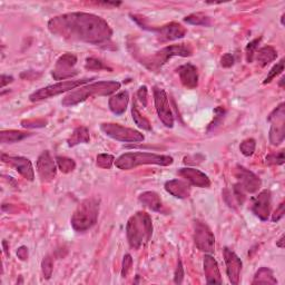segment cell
<instances>
[{
    "instance_id": "45",
    "label": "cell",
    "mask_w": 285,
    "mask_h": 285,
    "mask_svg": "<svg viewBox=\"0 0 285 285\" xmlns=\"http://www.w3.org/2000/svg\"><path fill=\"white\" fill-rule=\"evenodd\" d=\"M284 202H282L280 205H278L277 209L275 210L274 214H273V216H272V221L273 222H278L280 219L283 218L284 216Z\"/></svg>"
},
{
    "instance_id": "50",
    "label": "cell",
    "mask_w": 285,
    "mask_h": 285,
    "mask_svg": "<svg viewBox=\"0 0 285 285\" xmlns=\"http://www.w3.org/2000/svg\"><path fill=\"white\" fill-rule=\"evenodd\" d=\"M283 83H284V77H282L281 80H280V86L283 87Z\"/></svg>"
},
{
    "instance_id": "26",
    "label": "cell",
    "mask_w": 285,
    "mask_h": 285,
    "mask_svg": "<svg viewBox=\"0 0 285 285\" xmlns=\"http://www.w3.org/2000/svg\"><path fill=\"white\" fill-rule=\"evenodd\" d=\"M256 54V58L255 59L257 60V63L261 65L262 67L268 66V65L272 62H274L277 57V51L274 47L272 46H265L262 47L261 49H258Z\"/></svg>"
},
{
    "instance_id": "23",
    "label": "cell",
    "mask_w": 285,
    "mask_h": 285,
    "mask_svg": "<svg viewBox=\"0 0 285 285\" xmlns=\"http://www.w3.org/2000/svg\"><path fill=\"white\" fill-rule=\"evenodd\" d=\"M138 199L142 205L147 207V209H150L154 212H158V213L164 212L163 202H161V198L156 192L148 191V192L141 193Z\"/></svg>"
},
{
    "instance_id": "4",
    "label": "cell",
    "mask_w": 285,
    "mask_h": 285,
    "mask_svg": "<svg viewBox=\"0 0 285 285\" xmlns=\"http://www.w3.org/2000/svg\"><path fill=\"white\" fill-rule=\"evenodd\" d=\"M173 157L168 155H158L147 152H131L120 155L115 160V165L119 170L128 171L140 165L168 166L173 164Z\"/></svg>"
},
{
    "instance_id": "9",
    "label": "cell",
    "mask_w": 285,
    "mask_h": 285,
    "mask_svg": "<svg viewBox=\"0 0 285 285\" xmlns=\"http://www.w3.org/2000/svg\"><path fill=\"white\" fill-rule=\"evenodd\" d=\"M284 106H285L284 103H281L268 117V120L272 124L270 129V142L274 146L280 145L285 138V107Z\"/></svg>"
},
{
    "instance_id": "18",
    "label": "cell",
    "mask_w": 285,
    "mask_h": 285,
    "mask_svg": "<svg viewBox=\"0 0 285 285\" xmlns=\"http://www.w3.org/2000/svg\"><path fill=\"white\" fill-rule=\"evenodd\" d=\"M178 174L186 180V182H189L190 185L197 186L200 187V189H207V187L211 186V180L209 176H207L205 173L196 170V168H180L178 171Z\"/></svg>"
},
{
    "instance_id": "44",
    "label": "cell",
    "mask_w": 285,
    "mask_h": 285,
    "mask_svg": "<svg viewBox=\"0 0 285 285\" xmlns=\"http://www.w3.org/2000/svg\"><path fill=\"white\" fill-rule=\"evenodd\" d=\"M214 113H215V119H214V121L212 123V124L210 125L209 129L213 128V127H215L217 126L218 124V121L219 119H222L224 117V114H225V109L223 107H217L215 108V111H214Z\"/></svg>"
},
{
    "instance_id": "32",
    "label": "cell",
    "mask_w": 285,
    "mask_h": 285,
    "mask_svg": "<svg viewBox=\"0 0 285 285\" xmlns=\"http://www.w3.org/2000/svg\"><path fill=\"white\" fill-rule=\"evenodd\" d=\"M256 148V141L254 138H248L241 142L239 145V151L246 157H250L254 154Z\"/></svg>"
},
{
    "instance_id": "7",
    "label": "cell",
    "mask_w": 285,
    "mask_h": 285,
    "mask_svg": "<svg viewBox=\"0 0 285 285\" xmlns=\"http://www.w3.org/2000/svg\"><path fill=\"white\" fill-rule=\"evenodd\" d=\"M92 79H79V80H65V82H59L53 84V85L46 86L44 88H40L36 90V92L32 93L29 96L30 101H40L44 99L51 98V97H55L57 95H60L63 93L71 92V89H76L83 85H85L88 82Z\"/></svg>"
},
{
    "instance_id": "51",
    "label": "cell",
    "mask_w": 285,
    "mask_h": 285,
    "mask_svg": "<svg viewBox=\"0 0 285 285\" xmlns=\"http://www.w3.org/2000/svg\"><path fill=\"white\" fill-rule=\"evenodd\" d=\"M281 24L284 25V15H282V17H281Z\"/></svg>"
},
{
    "instance_id": "42",
    "label": "cell",
    "mask_w": 285,
    "mask_h": 285,
    "mask_svg": "<svg viewBox=\"0 0 285 285\" xmlns=\"http://www.w3.org/2000/svg\"><path fill=\"white\" fill-rule=\"evenodd\" d=\"M137 97L138 99L140 100V103L142 104V106L146 107L147 106V97H148V89L147 87L144 86H140L138 92H137Z\"/></svg>"
},
{
    "instance_id": "15",
    "label": "cell",
    "mask_w": 285,
    "mask_h": 285,
    "mask_svg": "<svg viewBox=\"0 0 285 285\" xmlns=\"http://www.w3.org/2000/svg\"><path fill=\"white\" fill-rule=\"evenodd\" d=\"M2 160L4 163H7L11 167H14L27 180L32 182L35 179L34 167H32L31 161L28 158L23 156H9V155L2 154Z\"/></svg>"
},
{
    "instance_id": "33",
    "label": "cell",
    "mask_w": 285,
    "mask_h": 285,
    "mask_svg": "<svg viewBox=\"0 0 285 285\" xmlns=\"http://www.w3.org/2000/svg\"><path fill=\"white\" fill-rule=\"evenodd\" d=\"M96 159L97 166L104 168V170H109L115 163V157L111 154H99Z\"/></svg>"
},
{
    "instance_id": "49",
    "label": "cell",
    "mask_w": 285,
    "mask_h": 285,
    "mask_svg": "<svg viewBox=\"0 0 285 285\" xmlns=\"http://www.w3.org/2000/svg\"><path fill=\"white\" fill-rule=\"evenodd\" d=\"M3 245H4V251H5V253H6V255H9V253H8V246H7V242L6 241H4L3 242Z\"/></svg>"
},
{
    "instance_id": "30",
    "label": "cell",
    "mask_w": 285,
    "mask_h": 285,
    "mask_svg": "<svg viewBox=\"0 0 285 285\" xmlns=\"http://www.w3.org/2000/svg\"><path fill=\"white\" fill-rule=\"evenodd\" d=\"M184 22L190 25H194V26H210L211 25L210 17L202 14V12H196V14H192L190 16L185 17Z\"/></svg>"
},
{
    "instance_id": "13",
    "label": "cell",
    "mask_w": 285,
    "mask_h": 285,
    "mask_svg": "<svg viewBox=\"0 0 285 285\" xmlns=\"http://www.w3.org/2000/svg\"><path fill=\"white\" fill-rule=\"evenodd\" d=\"M235 177L237 178V184L241 185L242 189L250 194L256 193L262 185V180L260 177L257 176L256 174L253 172H251L248 168H245L244 166L237 165L235 168Z\"/></svg>"
},
{
    "instance_id": "21",
    "label": "cell",
    "mask_w": 285,
    "mask_h": 285,
    "mask_svg": "<svg viewBox=\"0 0 285 285\" xmlns=\"http://www.w3.org/2000/svg\"><path fill=\"white\" fill-rule=\"evenodd\" d=\"M203 265H204V273H205L207 284H216V283L221 284L223 282L218 264L215 258H214L212 255L207 254L204 256Z\"/></svg>"
},
{
    "instance_id": "29",
    "label": "cell",
    "mask_w": 285,
    "mask_h": 285,
    "mask_svg": "<svg viewBox=\"0 0 285 285\" xmlns=\"http://www.w3.org/2000/svg\"><path fill=\"white\" fill-rule=\"evenodd\" d=\"M132 116H133V120L136 125H137L139 128L144 129V131H152V125L151 121L148 120L145 116H142L140 114V112L138 111L137 106H136V103L133 104L132 107Z\"/></svg>"
},
{
    "instance_id": "38",
    "label": "cell",
    "mask_w": 285,
    "mask_h": 285,
    "mask_svg": "<svg viewBox=\"0 0 285 285\" xmlns=\"http://www.w3.org/2000/svg\"><path fill=\"white\" fill-rule=\"evenodd\" d=\"M265 160H267V163L269 165H283L284 164V151H280L277 153H272V154L268 155Z\"/></svg>"
},
{
    "instance_id": "47",
    "label": "cell",
    "mask_w": 285,
    "mask_h": 285,
    "mask_svg": "<svg viewBox=\"0 0 285 285\" xmlns=\"http://www.w3.org/2000/svg\"><path fill=\"white\" fill-rule=\"evenodd\" d=\"M14 78L11 76H7V75H2V88H4L6 85H8L9 83H12Z\"/></svg>"
},
{
    "instance_id": "36",
    "label": "cell",
    "mask_w": 285,
    "mask_h": 285,
    "mask_svg": "<svg viewBox=\"0 0 285 285\" xmlns=\"http://www.w3.org/2000/svg\"><path fill=\"white\" fill-rule=\"evenodd\" d=\"M283 70H284V59H281L276 65H274L273 68L270 70V73L267 76V78L264 79L263 84H270L272 80L275 78L276 76L280 75Z\"/></svg>"
},
{
    "instance_id": "14",
    "label": "cell",
    "mask_w": 285,
    "mask_h": 285,
    "mask_svg": "<svg viewBox=\"0 0 285 285\" xmlns=\"http://www.w3.org/2000/svg\"><path fill=\"white\" fill-rule=\"evenodd\" d=\"M224 261L226 264V273H228L229 280L232 284L237 285L239 283V276H241V271L243 263L235 252H233L229 248H225L223 251Z\"/></svg>"
},
{
    "instance_id": "10",
    "label": "cell",
    "mask_w": 285,
    "mask_h": 285,
    "mask_svg": "<svg viewBox=\"0 0 285 285\" xmlns=\"http://www.w3.org/2000/svg\"><path fill=\"white\" fill-rule=\"evenodd\" d=\"M194 242L197 249L205 253H213L215 249V237L209 225L202 221L194 223Z\"/></svg>"
},
{
    "instance_id": "27",
    "label": "cell",
    "mask_w": 285,
    "mask_h": 285,
    "mask_svg": "<svg viewBox=\"0 0 285 285\" xmlns=\"http://www.w3.org/2000/svg\"><path fill=\"white\" fill-rule=\"evenodd\" d=\"M29 136V133L14 131V129H10V131H2L0 132V142H2V144H12V142H17L27 138Z\"/></svg>"
},
{
    "instance_id": "11",
    "label": "cell",
    "mask_w": 285,
    "mask_h": 285,
    "mask_svg": "<svg viewBox=\"0 0 285 285\" xmlns=\"http://www.w3.org/2000/svg\"><path fill=\"white\" fill-rule=\"evenodd\" d=\"M153 93H154L155 108H156L158 118L166 127L172 128L174 126V115L172 113L166 92L163 88L155 86Z\"/></svg>"
},
{
    "instance_id": "34",
    "label": "cell",
    "mask_w": 285,
    "mask_h": 285,
    "mask_svg": "<svg viewBox=\"0 0 285 285\" xmlns=\"http://www.w3.org/2000/svg\"><path fill=\"white\" fill-rule=\"evenodd\" d=\"M85 68L88 70H103V69H108L112 71V68L107 67L105 64H104L101 60L97 59V58L94 57H89L86 59L85 63Z\"/></svg>"
},
{
    "instance_id": "1",
    "label": "cell",
    "mask_w": 285,
    "mask_h": 285,
    "mask_svg": "<svg viewBox=\"0 0 285 285\" xmlns=\"http://www.w3.org/2000/svg\"><path fill=\"white\" fill-rule=\"evenodd\" d=\"M47 26L53 35L90 45L105 44L113 36V29L105 19L89 12H68L56 16Z\"/></svg>"
},
{
    "instance_id": "31",
    "label": "cell",
    "mask_w": 285,
    "mask_h": 285,
    "mask_svg": "<svg viewBox=\"0 0 285 285\" xmlns=\"http://www.w3.org/2000/svg\"><path fill=\"white\" fill-rule=\"evenodd\" d=\"M56 163H57L58 168H59L64 174L71 173L73 171H75V168H76L75 160L68 158V157H65V156H57Z\"/></svg>"
},
{
    "instance_id": "16",
    "label": "cell",
    "mask_w": 285,
    "mask_h": 285,
    "mask_svg": "<svg viewBox=\"0 0 285 285\" xmlns=\"http://www.w3.org/2000/svg\"><path fill=\"white\" fill-rule=\"evenodd\" d=\"M37 172L43 182H50L56 176L57 167L49 151L43 152L37 159Z\"/></svg>"
},
{
    "instance_id": "5",
    "label": "cell",
    "mask_w": 285,
    "mask_h": 285,
    "mask_svg": "<svg viewBox=\"0 0 285 285\" xmlns=\"http://www.w3.org/2000/svg\"><path fill=\"white\" fill-rule=\"evenodd\" d=\"M99 207L100 202L98 198L90 197L82 200L70 219L73 229L79 233L92 229L98 219Z\"/></svg>"
},
{
    "instance_id": "37",
    "label": "cell",
    "mask_w": 285,
    "mask_h": 285,
    "mask_svg": "<svg viewBox=\"0 0 285 285\" xmlns=\"http://www.w3.org/2000/svg\"><path fill=\"white\" fill-rule=\"evenodd\" d=\"M261 39H262V38H256V39L249 43L248 46H246V60H248V63L253 62L255 51L258 47V44H260Z\"/></svg>"
},
{
    "instance_id": "48",
    "label": "cell",
    "mask_w": 285,
    "mask_h": 285,
    "mask_svg": "<svg viewBox=\"0 0 285 285\" xmlns=\"http://www.w3.org/2000/svg\"><path fill=\"white\" fill-rule=\"evenodd\" d=\"M276 246H278L280 249H284V235H282L281 238L278 239V242H276Z\"/></svg>"
},
{
    "instance_id": "22",
    "label": "cell",
    "mask_w": 285,
    "mask_h": 285,
    "mask_svg": "<svg viewBox=\"0 0 285 285\" xmlns=\"http://www.w3.org/2000/svg\"><path fill=\"white\" fill-rule=\"evenodd\" d=\"M165 190L171 195L179 199L189 198L191 195V185L179 179L168 180L165 183Z\"/></svg>"
},
{
    "instance_id": "6",
    "label": "cell",
    "mask_w": 285,
    "mask_h": 285,
    "mask_svg": "<svg viewBox=\"0 0 285 285\" xmlns=\"http://www.w3.org/2000/svg\"><path fill=\"white\" fill-rule=\"evenodd\" d=\"M193 47L191 44L171 45L156 51L154 55L146 57L141 60V64L150 70L157 71L173 57H190L193 55Z\"/></svg>"
},
{
    "instance_id": "40",
    "label": "cell",
    "mask_w": 285,
    "mask_h": 285,
    "mask_svg": "<svg viewBox=\"0 0 285 285\" xmlns=\"http://www.w3.org/2000/svg\"><path fill=\"white\" fill-rule=\"evenodd\" d=\"M133 268V258L131 254H125L124 260H123V268H121V276L127 277L129 272L132 271Z\"/></svg>"
},
{
    "instance_id": "19",
    "label": "cell",
    "mask_w": 285,
    "mask_h": 285,
    "mask_svg": "<svg viewBox=\"0 0 285 285\" xmlns=\"http://www.w3.org/2000/svg\"><path fill=\"white\" fill-rule=\"evenodd\" d=\"M153 30L157 32L160 40L163 42H172V40L180 39V38L185 37L187 32L183 26L177 23H170L165 26H161L160 28L153 29Z\"/></svg>"
},
{
    "instance_id": "20",
    "label": "cell",
    "mask_w": 285,
    "mask_h": 285,
    "mask_svg": "<svg viewBox=\"0 0 285 285\" xmlns=\"http://www.w3.org/2000/svg\"><path fill=\"white\" fill-rule=\"evenodd\" d=\"M177 73L180 83L183 86L189 89H195L198 86V71L197 68L192 64H185L178 67Z\"/></svg>"
},
{
    "instance_id": "24",
    "label": "cell",
    "mask_w": 285,
    "mask_h": 285,
    "mask_svg": "<svg viewBox=\"0 0 285 285\" xmlns=\"http://www.w3.org/2000/svg\"><path fill=\"white\" fill-rule=\"evenodd\" d=\"M128 103H129V94L127 90H123V92L116 94L111 99H109L108 106L109 109H111L115 115L119 116L125 113L128 106Z\"/></svg>"
},
{
    "instance_id": "12",
    "label": "cell",
    "mask_w": 285,
    "mask_h": 285,
    "mask_svg": "<svg viewBox=\"0 0 285 285\" xmlns=\"http://www.w3.org/2000/svg\"><path fill=\"white\" fill-rule=\"evenodd\" d=\"M77 63V57L74 54H64L58 58L55 68L51 71V76L56 80H66L78 74L74 67Z\"/></svg>"
},
{
    "instance_id": "41",
    "label": "cell",
    "mask_w": 285,
    "mask_h": 285,
    "mask_svg": "<svg viewBox=\"0 0 285 285\" xmlns=\"http://www.w3.org/2000/svg\"><path fill=\"white\" fill-rule=\"evenodd\" d=\"M183 278H184V268L182 261H178L177 263V268L176 271H175V276H174V282L176 284H182L183 283Z\"/></svg>"
},
{
    "instance_id": "2",
    "label": "cell",
    "mask_w": 285,
    "mask_h": 285,
    "mask_svg": "<svg viewBox=\"0 0 285 285\" xmlns=\"http://www.w3.org/2000/svg\"><path fill=\"white\" fill-rule=\"evenodd\" d=\"M120 83L116 80H104L89 84L86 86H80L65 96L62 104L65 107H71L85 101L89 97L109 96L120 89Z\"/></svg>"
},
{
    "instance_id": "46",
    "label": "cell",
    "mask_w": 285,
    "mask_h": 285,
    "mask_svg": "<svg viewBox=\"0 0 285 285\" xmlns=\"http://www.w3.org/2000/svg\"><path fill=\"white\" fill-rule=\"evenodd\" d=\"M17 256L19 260H22V261H26L28 258V249L26 248V246H21L17 250Z\"/></svg>"
},
{
    "instance_id": "43",
    "label": "cell",
    "mask_w": 285,
    "mask_h": 285,
    "mask_svg": "<svg viewBox=\"0 0 285 285\" xmlns=\"http://www.w3.org/2000/svg\"><path fill=\"white\" fill-rule=\"evenodd\" d=\"M235 63V59H234V56H233L232 54L230 53H226L223 57H222V59H221V65L224 67V68H230L232 67L233 65H234Z\"/></svg>"
},
{
    "instance_id": "25",
    "label": "cell",
    "mask_w": 285,
    "mask_h": 285,
    "mask_svg": "<svg viewBox=\"0 0 285 285\" xmlns=\"http://www.w3.org/2000/svg\"><path fill=\"white\" fill-rule=\"evenodd\" d=\"M90 140L89 131L85 126H79L75 128V131L69 136L67 139V144L69 147H74L79 144H87Z\"/></svg>"
},
{
    "instance_id": "17",
    "label": "cell",
    "mask_w": 285,
    "mask_h": 285,
    "mask_svg": "<svg viewBox=\"0 0 285 285\" xmlns=\"http://www.w3.org/2000/svg\"><path fill=\"white\" fill-rule=\"evenodd\" d=\"M252 212L261 219L268 221L271 215V191L264 190L252 200Z\"/></svg>"
},
{
    "instance_id": "8",
    "label": "cell",
    "mask_w": 285,
    "mask_h": 285,
    "mask_svg": "<svg viewBox=\"0 0 285 285\" xmlns=\"http://www.w3.org/2000/svg\"><path fill=\"white\" fill-rule=\"evenodd\" d=\"M100 129L108 137L123 142H140L145 139V136L140 132L114 123H103Z\"/></svg>"
},
{
    "instance_id": "39",
    "label": "cell",
    "mask_w": 285,
    "mask_h": 285,
    "mask_svg": "<svg viewBox=\"0 0 285 285\" xmlns=\"http://www.w3.org/2000/svg\"><path fill=\"white\" fill-rule=\"evenodd\" d=\"M233 195H234L238 205H243L246 198V192L242 189L241 185L237 183L234 185V187H233Z\"/></svg>"
},
{
    "instance_id": "3",
    "label": "cell",
    "mask_w": 285,
    "mask_h": 285,
    "mask_svg": "<svg viewBox=\"0 0 285 285\" xmlns=\"http://www.w3.org/2000/svg\"><path fill=\"white\" fill-rule=\"evenodd\" d=\"M126 234L129 246L139 250L151 241L153 235V222L146 212H137L128 219Z\"/></svg>"
},
{
    "instance_id": "28",
    "label": "cell",
    "mask_w": 285,
    "mask_h": 285,
    "mask_svg": "<svg viewBox=\"0 0 285 285\" xmlns=\"http://www.w3.org/2000/svg\"><path fill=\"white\" fill-rule=\"evenodd\" d=\"M252 284H277V280L271 269L261 268L256 272Z\"/></svg>"
},
{
    "instance_id": "35",
    "label": "cell",
    "mask_w": 285,
    "mask_h": 285,
    "mask_svg": "<svg viewBox=\"0 0 285 285\" xmlns=\"http://www.w3.org/2000/svg\"><path fill=\"white\" fill-rule=\"evenodd\" d=\"M42 270H43L44 277L46 278V280H49L51 275H53V271H54L53 258H51L49 255L44 257V260L42 262Z\"/></svg>"
}]
</instances>
